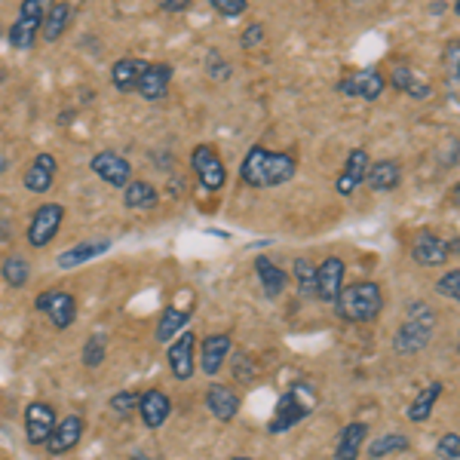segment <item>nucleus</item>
<instances>
[{
	"mask_svg": "<svg viewBox=\"0 0 460 460\" xmlns=\"http://www.w3.org/2000/svg\"><path fill=\"white\" fill-rule=\"evenodd\" d=\"M295 175H298V160L286 151H267V147H252L240 166V178L249 188H279Z\"/></svg>",
	"mask_w": 460,
	"mask_h": 460,
	"instance_id": "f257e3e1",
	"label": "nucleus"
},
{
	"mask_svg": "<svg viewBox=\"0 0 460 460\" xmlns=\"http://www.w3.org/2000/svg\"><path fill=\"white\" fill-rule=\"evenodd\" d=\"M335 310L341 319H347V323H372V319L381 316V310H384V288L372 283V279L344 286L335 301Z\"/></svg>",
	"mask_w": 460,
	"mask_h": 460,
	"instance_id": "f03ea898",
	"label": "nucleus"
},
{
	"mask_svg": "<svg viewBox=\"0 0 460 460\" xmlns=\"http://www.w3.org/2000/svg\"><path fill=\"white\" fill-rule=\"evenodd\" d=\"M319 396H316V387L307 381L295 384L292 390H286L283 396L277 399V408H273V420L267 424V433L279 436V433H288L292 427H298L304 418L316 408Z\"/></svg>",
	"mask_w": 460,
	"mask_h": 460,
	"instance_id": "7ed1b4c3",
	"label": "nucleus"
},
{
	"mask_svg": "<svg viewBox=\"0 0 460 460\" xmlns=\"http://www.w3.org/2000/svg\"><path fill=\"white\" fill-rule=\"evenodd\" d=\"M433 332H436L433 307L424 304V301H411V304H408V319L399 325L396 335H393V350L402 353V356L420 353L429 344Z\"/></svg>",
	"mask_w": 460,
	"mask_h": 460,
	"instance_id": "20e7f679",
	"label": "nucleus"
},
{
	"mask_svg": "<svg viewBox=\"0 0 460 460\" xmlns=\"http://www.w3.org/2000/svg\"><path fill=\"white\" fill-rule=\"evenodd\" d=\"M43 13H47L43 0H25V4L19 6V19L13 22V28L6 31V40H10L13 49H19V53H31L34 43H37V34H40Z\"/></svg>",
	"mask_w": 460,
	"mask_h": 460,
	"instance_id": "39448f33",
	"label": "nucleus"
},
{
	"mask_svg": "<svg viewBox=\"0 0 460 460\" xmlns=\"http://www.w3.org/2000/svg\"><path fill=\"white\" fill-rule=\"evenodd\" d=\"M62 221H65V206H58V203L37 206L34 215H31V225H28V230H25L28 246L47 249L49 243L58 236V230H62Z\"/></svg>",
	"mask_w": 460,
	"mask_h": 460,
	"instance_id": "423d86ee",
	"label": "nucleus"
},
{
	"mask_svg": "<svg viewBox=\"0 0 460 460\" xmlns=\"http://www.w3.org/2000/svg\"><path fill=\"white\" fill-rule=\"evenodd\" d=\"M34 307L40 310V314H47L49 323H53L58 332L71 329L74 319H77V298H74L71 292H65V288H47V292H40L34 298Z\"/></svg>",
	"mask_w": 460,
	"mask_h": 460,
	"instance_id": "0eeeda50",
	"label": "nucleus"
},
{
	"mask_svg": "<svg viewBox=\"0 0 460 460\" xmlns=\"http://www.w3.org/2000/svg\"><path fill=\"white\" fill-rule=\"evenodd\" d=\"M387 89V77H384L377 68H359V71H347L344 77L338 80V93L350 95V99H366L375 102L384 95Z\"/></svg>",
	"mask_w": 460,
	"mask_h": 460,
	"instance_id": "6e6552de",
	"label": "nucleus"
},
{
	"mask_svg": "<svg viewBox=\"0 0 460 460\" xmlns=\"http://www.w3.org/2000/svg\"><path fill=\"white\" fill-rule=\"evenodd\" d=\"M190 166H194L197 181L203 184L206 190H221V188H225L227 169H225V163H221L218 151H215L212 145H197L194 151H190Z\"/></svg>",
	"mask_w": 460,
	"mask_h": 460,
	"instance_id": "1a4fd4ad",
	"label": "nucleus"
},
{
	"mask_svg": "<svg viewBox=\"0 0 460 460\" xmlns=\"http://www.w3.org/2000/svg\"><path fill=\"white\" fill-rule=\"evenodd\" d=\"M169 372L175 381H190L197 375V335L194 332H181L166 350Z\"/></svg>",
	"mask_w": 460,
	"mask_h": 460,
	"instance_id": "9d476101",
	"label": "nucleus"
},
{
	"mask_svg": "<svg viewBox=\"0 0 460 460\" xmlns=\"http://www.w3.org/2000/svg\"><path fill=\"white\" fill-rule=\"evenodd\" d=\"M411 255L420 267H442L451 255H457V240L448 243V240H442V236H436L433 230H420V234L414 236Z\"/></svg>",
	"mask_w": 460,
	"mask_h": 460,
	"instance_id": "9b49d317",
	"label": "nucleus"
},
{
	"mask_svg": "<svg viewBox=\"0 0 460 460\" xmlns=\"http://www.w3.org/2000/svg\"><path fill=\"white\" fill-rule=\"evenodd\" d=\"M89 169L102 178L111 188H126L132 181V163L123 157L120 151H99L93 160H89Z\"/></svg>",
	"mask_w": 460,
	"mask_h": 460,
	"instance_id": "f8f14e48",
	"label": "nucleus"
},
{
	"mask_svg": "<svg viewBox=\"0 0 460 460\" xmlns=\"http://www.w3.org/2000/svg\"><path fill=\"white\" fill-rule=\"evenodd\" d=\"M56 424H58V418L53 411V405L31 402L25 408V439H28V445H47Z\"/></svg>",
	"mask_w": 460,
	"mask_h": 460,
	"instance_id": "ddd939ff",
	"label": "nucleus"
},
{
	"mask_svg": "<svg viewBox=\"0 0 460 460\" xmlns=\"http://www.w3.org/2000/svg\"><path fill=\"white\" fill-rule=\"evenodd\" d=\"M344 273H347V264L341 261L338 255L325 258V261L316 267V301L335 304L341 288H344Z\"/></svg>",
	"mask_w": 460,
	"mask_h": 460,
	"instance_id": "4468645a",
	"label": "nucleus"
},
{
	"mask_svg": "<svg viewBox=\"0 0 460 460\" xmlns=\"http://www.w3.org/2000/svg\"><path fill=\"white\" fill-rule=\"evenodd\" d=\"M368 166H372V160H368V151L366 147H353L350 157H347L344 169H341L338 181H335V190L341 197H353L356 188H359L362 181H366V172Z\"/></svg>",
	"mask_w": 460,
	"mask_h": 460,
	"instance_id": "2eb2a0df",
	"label": "nucleus"
},
{
	"mask_svg": "<svg viewBox=\"0 0 460 460\" xmlns=\"http://www.w3.org/2000/svg\"><path fill=\"white\" fill-rule=\"evenodd\" d=\"M84 418L80 414H68V418H62L53 429V436L47 439V451L49 455H68L71 448H77L80 439H84Z\"/></svg>",
	"mask_w": 460,
	"mask_h": 460,
	"instance_id": "dca6fc26",
	"label": "nucleus"
},
{
	"mask_svg": "<svg viewBox=\"0 0 460 460\" xmlns=\"http://www.w3.org/2000/svg\"><path fill=\"white\" fill-rule=\"evenodd\" d=\"M56 175H58V160L49 151H40L25 172V188L31 190V194H47V190L53 188Z\"/></svg>",
	"mask_w": 460,
	"mask_h": 460,
	"instance_id": "f3484780",
	"label": "nucleus"
},
{
	"mask_svg": "<svg viewBox=\"0 0 460 460\" xmlns=\"http://www.w3.org/2000/svg\"><path fill=\"white\" fill-rule=\"evenodd\" d=\"M390 84H393L396 93H402V95H408V99H414V102L433 99V84H429L427 77H420L418 71H411L408 65H396V68H393Z\"/></svg>",
	"mask_w": 460,
	"mask_h": 460,
	"instance_id": "a211bd4d",
	"label": "nucleus"
},
{
	"mask_svg": "<svg viewBox=\"0 0 460 460\" xmlns=\"http://www.w3.org/2000/svg\"><path fill=\"white\" fill-rule=\"evenodd\" d=\"M206 408L212 411L215 420L230 424V420L240 414V396H236V390L227 387V384H212V387L206 390Z\"/></svg>",
	"mask_w": 460,
	"mask_h": 460,
	"instance_id": "6ab92c4d",
	"label": "nucleus"
},
{
	"mask_svg": "<svg viewBox=\"0 0 460 460\" xmlns=\"http://www.w3.org/2000/svg\"><path fill=\"white\" fill-rule=\"evenodd\" d=\"M169 84H172V65H147V71L138 80L136 93L145 102H163L169 95Z\"/></svg>",
	"mask_w": 460,
	"mask_h": 460,
	"instance_id": "aec40b11",
	"label": "nucleus"
},
{
	"mask_svg": "<svg viewBox=\"0 0 460 460\" xmlns=\"http://www.w3.org/2000/svg\"><path fill=\"white\" fill-rule=\"evenodd\" d=\"M138 414H142L147 429H160L172 414V402L163 390H147L138 396Z\"/></svg>",
	"mask_w": 460,
	"mask_h": 460,
	"instance_id": "412c9836",
	"label": "nucleus"
},
{
	"mask_svg": "<svg viewBox=\"0 0 460 460\" xmlns=\"http://www.w3.org/2000/svg\"><path fill=\"white\" fill-rule=\"evenodd\" d=\"M147 65L151 62L136 58V56L120 58V62H114V68H111V84H114L117 93H123V95L136 93V86H138V80H142V74L147 71Z\"/></svg>",
	"mask_w": 460,
	"mask_h": 460,
	"instance_id": "4be33fe9",
	"label": "nucleus"
},
{
	"mask_svg": "<svg viewBox=\"0 0 460 460\" xmlns=\"http://www.w3.org/2000/svg\"><path fill=\"white\" fill-rule=\"evenodd\" d=\"M230 347L234 341L230 335H209L203 338V347H199V366H203V375H218L225 359L230 356Z\"/></svg>",
	"mask_w": 460,
	"mask_h": 460,
	"instance_id": "5701e85b",
	"label": "nucleus"
},
{
	"mask_svg": "<svg viewBox=\"0 0 460 460\" xmlns=\"http://www.w3.org/2000/svg\"><path fill=\"white\" fill-rule=\"evenodd\" d=\"M111 249V240H89V243H77V246L65 249L56 255V267H62V270H74V267L93 261V258L105 255Z\"/></svg>",
	"mask_w": 460,
	"mask_h": 460,
	"instance_id": "b1692460",
	"label": "nucleus"
},
{
	"mask_svg": "<svg viewBox=\"0 0 460 460\" xmlns=\"http://www.w3.org/2000/svg\"><path fill=\"white\" fill-rule=\"evenodd\" d=\"M399 181H402V166L396 160H377L368 166L366 172V184L377 194H387V190H396Z\"/></svg>",
	"mask_w": 460,
	"mask_h": 460,
	"instance_id": "393cba45",
	"label": "nucleus"
},
{
	"mask_svg": "<svg viewBox=\"0 0 460 460\" xmlns=\"http://www.w3.org/2000/svg\"><path fill=\"white\" fill-rule=\"evenodd\" d=\"M255 273H258V279H261V288H264V295H267L270 301H277L279 295L286 292L288 273H286L279 264H273L267 255H258V258H255Z\"/></svg>",
	"mask_w": 460,
	"mask_h": 460,
	"instance_id": "a878e982",
	"label": "nucleus"
},
{
	"mask_svg": "<svg viewBox=\"0 0 460 460\" xmlns=\"http://www.w3.org/2000/svg\"><path fill=\"white\" fill-rule=\"evenodd\" d=\"M368 439V427L362 420H353L338 433L335 442V460H356L362 455V445Z\"/></svg>",
	"mask_w": 460,
	"mask_h": 460,
	"instance_id": "bb28decb",
	"label": "nucleus"
},
{
	"mask_svg": "<svg viewBox=\"0 0 460 460\" xmlns=\"http://www.w3.org/2000/svg\"><path fill=\"white\" fill-rule=\"evenodd\" d=\"M160 203V190L151 181H138L132 178L123 188V206L126 209H154Z\"/></svg>",
	"mask_w": 460,
	"mask_h": 460,
	"instance_id": "cd10ccee",
	"label": "nucleus"
},
{
	"mask_svg": "<svg viewBox=\"0 0 460 460\" xmlns=\"http://www.w3.org/2000/svg\"><path fill=\"white\" fill-rule=\"evenodd\" d=\"M442 381H433L429 384L427 390H420L418 393V399H414L411 405H408V420L411 424H424V420H429V414H433V408H436V402H439V396H442Z\"/></svg>",
	"mask_w": 460,
	"mask_h": 460,
	"instance_id": "c85d7f7f",
	"label": "nucleus"
},
{
	"mask_svg": "<svg viewBox=\"0 0 460 460\" xmlns=\"http://www.w3.org/2000/svg\"><path fill=\"white\" fill-rule=\"evenodd\" d=\"M190 323V314L188 310H178V307H166L160 314V323H157V341L160 344H172V341L178 338V332H184Z\"/></svg>",
	"mask_w": 460,
	"mask_h": 460,
	"instance_id": "c756f323",
	"label": "nucleus"
},
{
	"mask_svg": "<svg viewBox=\"0 0 460 460\" xmlns=\"http://www.w3.org/2000/svg\"><path fill=\"white\" fill-rule=\"evenodd\" d=\"M68 19H71V4H56V6H49V10L43 13V22H40L43 40L56 43L58 37L65 34V28H68Z\"/></svg>",
	"mask_w": 460,
	"mask_h": 460,
	"instance_id": "7c9ffc66",
	"label": "nucleus"
},
{
	"mask_svg": "<svg viewBox=\"0 0 460 460\" xmlns=\"http://www.w3.org/2000/svg\"><path fill=\"white\" fill-rule=\"evenodd\" d=\"M0 273H4V283L10 288H22L31 279V264L22 255H6L4 264H0Z\"/></svg>",
	"mask_w": 460,
	"mask_h": 460,
	"instance_id": "2f4dec72",
	"label": "nucleus"
},
{
	"mask_svg": "<svg viewBox=\"0 0 460 460\" xmlns=\"http://www.w3.org/2000/svg\"><path fill=\"white\" fill-rule=\"evenodd\" d=\"M292 273L298 279V292L301 298H316V267L307 261V258H295Z\"/></svg>",
	"mask_w": 460,
	"mask_h": 460,
	"instance_id": "473e14b6",
	"label": "nucleus"
},
{
	"mask_svg": "<svg viewBox=\"0 0 460 460\" xmlns=\"http://www.w3.org/2000/svg\"><path fill=\"white\" fill-rule=\"evenodd\" d=\"M108 356V335L105 332H93L84 344V366L86 368H99Z\"/></svg>",
	"mask_w": 460,
	"mask_h": 460,
	"instance_id": "72a5a7b5",
	"label": "nucleus"
},
{
	"mask_svg": "<svg viewBox=\"0 0 460 460\" xmlns=\"http://www.w3.org/2000/svg\"><path fill=\"white\" fill-rule=\"evenodd\" d=\"M405 448H408V436L390 433V436H381V439H375L372 445H368V457L381 460V457L393 455V451H405Z\"/></svg>",
	"mask_w": 460,
	"mask_h": 460,
	"instance_id": "f704fd0d",
	"label": "nucleus"
},
{
	"mask_svg": "<svg viewBox=\"0 0 460 460\" xmlns=\"http://www.w3.org/2000/svg\"><path fill=\"white\" fill-rule=\"evenodd\" d=\"M203 68L212 80H230V74H234V68L227 65V58H221L218 49H209V53H206Z\"/></svg>",
	"mask_w": 460,
	"mask_h": 460,
	"instance_id": "c9c22d12",
	"label": "nucleus"
},
{
	"mask_svg": "<svg viewBox=\"0 0 460 460\" xmlns=\"http://www.w3.org/2000/svg\"><path fill=\"white\" fill-rule=\"evenodd\" d=\"M136 408H138V393L123 390V393H114V396H111V411L120 414V418H129Z\"/></svg>",
	"mask_w": 460,
	"mask_h": 460,
	"instance_id": "e433bc0d",
	"label": "nucleus"
},
{
	"mask_svg": "<svg viewBox=\"0 0 460 460\" xmlns=\"http://www.w3.org/2000/svg\"><path fill=\"white\" fill-rule=\"evenodd\" d=\"M436 455H439V460H460V436L445 433L436 445Z\"/></svg>",
	"mask_w": 460,
	"mask_h": 460,
	"instance_id": "4c0bfd02",
	"label": "nucleus"
},
{
	"mask_svg": "<svg viewBox=\"0 0 460 460\" xmlns=\"http://www.w3.org/2000/svg\"><path fill=\"white\" fill-rule=\"evenodd\" d=\"M209 4L215 13H221V16H227V19H236L249 10V0H209Z\"/></svg>",
	"mask_w": 460,
	"mask_h": 460,
	"instance_id": "58836bf2",
	"label": "nucleus"
},
{
	"mask_svg": "<svg viewBox=\"0 0 460 460\" xmlns=\"http://www.w3.org/2000/svg\"><path fill=\"white\" fill-rule=\"evenodd\" d=\"M436 288H439V295H445V298L460 301V270H457V267L445 273L439 283H436Z\"/></svg>",
	"mask_w": 460,
	"mask_h": 460,
	"instance_id": "ea45409f",
	"label": "nucleus"
},
{
	"mask_svg": "<svg viewBox=\"0 0 460 460\" xmlns=\"http://www.w3.org/2000/svg\"><path fill=\"white\" fill-rule=\"evenodd\" d=\"M264 40V25H249L246 31H243V37H240V43H243V49H249V47H258V43Z\"/></svg>",
	"mask_w": 460,
	"mask_h": 460,
	"instance_id": "a19ab883",
	"label": "nucleus"
},
{
	"mask_svg": "<svg viewBox=\"0 0 460 460\" xmlns=\"http://www.w3.org/2000/svg\"><path fill=\"white\" fill-rule=\"evenodd\" d=\"M445 53H448V56H445V62L451 65V84L457 86V77H460V68H457V40H451V47L445 49Z\"/></svg>",
	"mask_w": 460,
	"mask_h": 460,
	"instance_id": "79ce46f5",
	"label": "nucleus"
},
{
	"mask_svg": "<svg viewBox=\"0 0 460 460\" xmlns=\"http://www.w3.org/2000/svg\"><path fill=\"white\" fill-rule=\"evenodd\" d=\"M190 6V0H160L163 13H184Z\"/></svg>",
	"mask_w": 460,
	"mask_h": 460,
	"instance_id": "37998d69",
	"label": "nucleus"
},
{
	"mask_svg": "<svg viewBox=\"0 0 460 460\" xmlns=\"http://www.w3.org/2000/svg\"><path fill=\"white\" fill-rule=\"evenodd\" d=\"M10 240H13V225L0 218V243H10Z\"/></svg>",
	"mask_w": 460,
	"mask_h": 460,
	"instance_id": "c03bdc74",
	"label": "nucleus"
},
{
	"mask_svg": "<svg viewBox=\"0 0 460 460\" xmlns=\"http://www.w3.org/2000/svg\"><path fill=\"white\" fill-rule=\"evenodd\" d=\"M6 169H10V160H6V157H4V154H0V175H4V172H6Z\"/></svg>",
	"mask_w": 460,
	"mask_h": 460,
	"instance_id": "a18cd8bd",
	"label": "nucleus"
},
{
	"mask_svg": "<svg viewBox=\"0 0 460 460\" xmlns=\"http://www.w3.org/2000/svg\"><path fill=\"white\" fill-rule=\"evenodd\" d=\"M132 460H154V457H147L145 451H132Z\"/></svg>",
	"mask_w": 460,
	"mask_h": 460,
	"instance_id": "49530a36",
	"label": "nucleus"
},
{
	"mask_svg": "<svg viewBox=\"0 0 460 460\" xmlns=\"http://www.w3.org/2000/svg\"><path fill=\"white\" fill-rule=\"evenodd\" d=\"M4 77H6V71H4V68H0V80H4Z\"/></svg>",
	"mask_w": 460,
	"mask_h": 460,
	"instance_id": "de8ad7c7",
	"label": "nucleus"
},
{
	"mask_svg": "<svg viewBox=\"0 0 460 460\" xmlns=\"http://www.w3.org/2000/svg\"><path fill=\"white\" fill-rule=\"evenodd\" d=\"M230 460H252V457H230Z\"/></svg>",
	"mask_w": 460,
	"mask_h": 460,
	"instance_id": "09e8293b",
	"label": "nucleus"
}]
</instances>
